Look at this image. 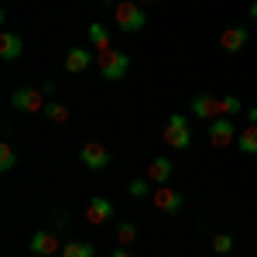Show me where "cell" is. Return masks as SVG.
Here are the masks:
<instances>
[{"label":"cell","mask_w":257,"mask_h":257,"mask_svg":"<svg viewBox=\"0 0 257 257\" xmlns=\"http://www.w3.org/2000/svg\"><path fill=\"white\" fill-rule=\"evenodd\" d=\"M96 69L106 82H120L127 72H131V55L120 52V48H106V52H96Z\"/></svg>","instance_id":"obj_1"},{"label":"cell","mask_w":257,"mask_h":257,"mask_svg":"<svg viewBox=\"0 0 257 257\" xmlns=\"http://www.w3.org/2000/svg\"><path fill=\"white\" fill-rule=\"evenodd\" d=\"M113 21H117V28L123 35H131V31H144L148 14H144V7L138 0H123V4H113Z\"/></svg>","instance_id":"obj_2"},{"label":"cell","mask_w":257,"mask_h":257,"mask_svg":"<svg viewBox=\"0 0 257 257\" xmlns=\"http://www.w3.org/2000/svg\"><path fill=\"white\" fill-rule=\"evenodd\" d=\"M161 141H165L172 151H185V148L192 144L189 120L182 117V113H172V117H168V123H165V131H161Z\"/></svg>","instance_id":"obj_3"},{"label":"cell","mask_w":257,"mask_h":257,"mask_svg":"<svg viewBox=\"0 0 257 257\" xmlns=\"http://www.w3.org/2000/svg\"><path fill=\"white\" fill-rule=\"evenodd\" d=\"M45 103H48V93H45V89L21 86V89L11 93V106H14V110H24V113H45Z\"/></svg>","instance_id":"obj_4"},{"label":"cell","mask_w":257,"mask_h":257,"mask_svg":"<svg viewBox=\"0 0 257 257\" xmlns=\"http://www.w3.org/2000/svg\"><path fill=\"white\" fill-rule=\"evenodd\" d=\"M151 202H155V209L165 213V216H175L185 209V196L172 189V185H155V192H151Z\"/></svg>","instance_id":"obj_5"},{"label":"cell","mask_w":257,"mask_h":257,"mask_svg":"<svg viewBox=\"0 0 257 257\" xmlns=\"http://www.w3.org/2000/svg\"><path fill=\"white\" fill-rule=\"evenodd\" d=\"M206 138H209V144H213V148H230V144L237 141V123H233L230 117L209 120V127H206Z\"/></svg>","instance_id":"obj_6"},{"label":"cell","mask_w":257,"mask_h":257,"mask_svg":"<svg viewBox=\"0 0 257 257\" xmlns=\"http://www.w3.org/2000/svg\"><path fill=\"white\" fill-rule=\"evenodd\" d=\"M189 110H192V117H199V120H216V117H223V99H216V96H209V93H199V96H192L189 99Z\"/></svg>","instance_id":"obj_7"},{"label":"cell","mask_w":257,"mask_h":257,"mask_svg":"<svg viewBox=\"0 0 257 257\" xmlns=\"http://www.w3.org/2000/svg\"><path fill=\"white\" fill-rule=\"evenodd\" d=\"M79 161L89 168V172H103V168L110 165V151H106L99 141H89V144L79 148Z\"/></svg>","instance_id":"obj_8"},{"label":"cell","mask_w":257,"mask_h":257,"mask_svg":"<svg viewBox=\"0 0 257 257\" xmlns=\"http://www.w3.org/2000/svg\"><path fill=\"white\" fill-rule=\"evenodd\" d=\"M110 216H113V202H110L106 196L89 199V206H86V223H89V226H103Z\"/></svg>","instance_id":"obj_9"},{"label":"cell","mask_w":257,"mask_h":257,"mask_svg":"<svg viewBox=\"0 0 257 257\" xmlns=\"http://www.w3.org/2000/svg\"><path fill=\"white\" fill-rule=\"evenodd\" d=\"M28 247H31V254H35V257H52L55 250H62L59 240H55V233H48V230H38V233H31Z\"/></svg>","instance_id":"obj_10"},{"label":"cell","mask_w":257,"mask_h":257,"mask_svg":"<svg viewBox=\"0 0 257 257\" xmlns=\"http://www.w3.org/2000/svg\"><path fill=\"white\" fill-rule=\"evenodd\" d=\"M247 45V28H240V24H233V28H226L223 35H219V48L226 52V55H237L240 48Z\"/></svg>","instance_id":"obj_11"},{"label":"cell","mask_w":257,"mask_h":257,"mask_svg":"<svg viewBox=\"0 0 257 257\" xmlns=\"http://www.w3.org/2000/svg\"><path fill=\"white\" fill-rule=\"evenodd\" d=\"M93 62H96V55H93L89 48H69L62 65H65V72H86Z\"/></svg>","instance_id":"obj_12"},{"label":"cell","mask_w":257,"mask_h":257,"mask_svg":"<svg viewBox=\"0 0 257 257\" xmlns=\"http://www.w3.org/2000/svg\"><path fill=\"white\" fill-rule=\"evenodd\" d=\"M175 175V165H172V158H155L151 165H148V182L151 185H168V178Z\"/></svg>","instance_id":"obj_13"},{"label":"cell","mask_w":257,"mask_h":257,"mask_svg":"<svg viewBox=\"0 0 257 257\" xmlns=\"http://www.w3.org/2000/svg\"><path fill=\"white\" fill-rule=\"evenodd\" d=\"M24 55V38L21 35H14V31H4L0 35V59L4 62H14Z\"/></svg>","instance_id":"obj_14"},{"label":"cell","mask_w":257,"mask_h":257,"mask_svg":"<svg viewBox=\"0 0 257 257\" xmlns=\"http://www.w3.org/2000/svg\"><path fill=\"white\" fill-rule=\"evenodd\" d=\"M62 257H96V247L86 240H65L62 243Z\"/></svg>","instance_id":"obj_15"},{"label":"cell","mask_w":257,"mask_h":257,"mask_svg":"<svg viewBox=\"0 0 257 257\" xmlns=\"http://www.w3.org/2000/svg\"><path fill=\"white\" fill-rule=\"evenodd\" d=\"M89 41H93V48H96V52H106V48H113V38H110V31H106L99 21H93V24H89Z\"/></svg>","instance_id":"obj_16"},{"label":"cell","mask_w":257,"mask_h":257,"mask_svg":"<svg viewBox=\"0 0 257 257\" xmlns=\"http://www.w3.org/2000/svg\"><path fill=\"white\" fill-rule=\"evenodd\" d=\"M237 144L243 155H257V123H250V127H243L237 134Z\"/></svg>","instance_id":"obj_17"},{"label":"cell","mask_w":257,"mask_h":257,"mask_svg":"<svg viewBox=\"0 0 257 257\" xmlns=\"http://www.w3.org/2000/svg\"><path fill=\"white\" fill-rule=\"evenodd\" d=\"M45 117L52 120V123H65V120L72 117V113H69V106H65V103H55V99H48V103H45Z\"/></svg>","instance_id":"obj_18"},{"label":"cell","mask_w":257,"mask_h":257,"mask_svg":"<svg viewBox=\"0 0 257 257\" xmlns=\"http://www.w3.org/2000/svg\"><path fill=\"white\" fill-rule=\"evenodd\" d=\"M134 240H138V226H134V223H120L117 226V247H127V250H131Z\"/></svg>","instance_id":"obj_19"},{"label":"cell","mask_w":257,"mask_h":257,"mask_svg":"<svg viewBox=\"0 0 257 257\" xmlns=\"http://www.w3.org/2000/svg\"><path fill=\"white\" fill-rule=\"evenodd\" d=\"M14 165H18V155H14L11 141H4V144H0V172H11Z\"/></svg>","instance_id":"obj_20"},{"label":"cell","mask_w":257,"mask_h":257,"mask_svg":"<svg viewBox=\"0 0 257 257\" xmlns=\"http://www.w3.org/2000/svg\"><path fill=\"white\" fill-rule=\"evenodd\" d=\"M127 189H131V196H134V199H144V196H151V192H155L148 178H134V182H131Z\"/></svg>","instance_id":"obj_21"},{"label":"cell","mask_w":257,"mask_h":257,"mask_svg":"<svg viewBox=\"0 0 257 257\" xmlns=\"http://www.w3.org/2000/svg\"><path fill=\"white\" fill-rule=\"evenodd\" d=\"M233 250V237L230 233H216L213 237V254H230Z\"/></svg>","instance_id":"obj_22"},{"label":"cell","mask_w":257,"mask_h":257,"mask_svg":"<svg viewBox=\"0 0 257 257\" xmlns=\"http://www.w3.org/2000/svg\"><path fill=\"white\" fill-rule=\"evenodd\" d=\"M237 113H243V103L237 96H223V117H237Z\"/></svg>","instance_id":"obj_23"},{"label":"cell","mask_w":257,"mask_h":257,"mask_svg":"<svg viewBox=\"0 0 257 257\" xmlns=\"http://www.w3.org/2000/svg\"><path fill=\"white\" fill-rule=\"evenodd\" d=\"M110 257H134V254H131L127 247H117V250H113V254H110Z\"/></svg>","instance_id":"obj_24"},{"label":"cell","mask_w":257,"mask_h":257,"mask_svg":"<svg viewBox=\"0 0 257 257\" xmlns=\"http://www.w3.org/2000/svg\"><path fill=\"white\" fill-rule=\"evenodd\" d=\"M247 117H250V123H257V106H250V110H247Z\"/></svg>","instance_id":"obj_25"},{"label":"cell","mask_w":257,"mask_h":257,"mask_svg":"<svg viewBox=\"0 0 257 257\" xmlns=\"http://www.w3.org/2000/svg\"><path fill=\"white\" fill-rule=\"evenodd\" d=\"M250 18L257 21V0H254V4H250Z\"/></svg>","instance_id":"obj_26"},{"label":"cell","mask_w":257,"mask_h":257,"mask_svg":"<svg viewBox=\"0 0 257 257\" xmlns=\"http://www.w3.org/2000/svg\"><path fill=\"white\" fill-rule=\"evenodd\" d=\"M138 4H151V0H138Z\"/></svg>","instance_id":"obj_27"},{"label":"cell","mask_w":257,"mask_h":257,"mask_svg":"<svg viewBox=\"0 0 257 257\" xmlns=\"http://www.w3.org/2000/svg\"><path fill=\"white\" fill-rule=\"evenodd\" d=\"M110 4H123V0H110Z\"/></svg>","instance_id":"obj_28"}]
</instances>
